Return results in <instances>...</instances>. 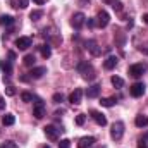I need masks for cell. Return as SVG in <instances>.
Returning <instances> with one entry per match:
<instances>
[{
    "label": "cell",
    "instance_id": "52a82bcc",
    "mask_svg": "<svg viewBox=\"0 0 148 148\" xmlns=\"http://www.w3.org/2000/svg\"><path fill=\"white\" fill-rule=\"evenodd\" d=\"M84 45H86V50H88V52H90L93 57H98V55H102V48L98 47V43H97L95 40H88Z\"/></svg>",
    "mask_w": 148,
    "mask_h": 148
},
{
    "label": "cell",
    "instance_id": "4dcf8cb0",
    "mask_svg": "<svg viewBox=\"0 0 148 148\" xmlns=\"http://www.w3.org/2000/svg\"><path fill=\"white\" fill-rule=\"evenodd\" d=\"M5 95H7V97H14V95H16V88L9 84V86L5 88Z\"/></svg>",
    "mask_w": 148,
    "mask_h": 148
},
{
    "label": "cell",
    "instance_id": "83f0119b",
    "mask_svg": "<svg viewBox=\"0 0 148 148\" xmlns=\"http://www.w3.org/2000/svg\"><path fill=\"white\" fill-rule=\"evenodd\" d=\"M33 98H35V97H33L29 91H23V93H21V100H23L24 103H29V102H33Z\"/></svg>",
    "mask_w": 148,
    "mask_h": 148
},
{
    "label": "cell",
    "instance_id": "f35d334b",
    "mask_svg": "<svg viewBox=\"0 0 148 148\" xmlns=\"http://www.w3.org/2000/svg\"><path fill=\"white\" fill-rule=\"evenodd\" d=\"M43 148H50V147H48V145H45V147H43Z\"/></svg>",
    "mask_w": 148,
    "mask_h": 148
},
{
    "label": "cell",
    "instance_id": "cb8c5ba5",
    "mask_svg": "<svg viewBox=\"0 0 148 148\" xmlns=\"http://www.w3.org/2000/svg\"><path fill=\"white\" fill-rule=\"evenodd\" d=\"M117 103V100H115V97H110V98H100V105L102 107H114Z\"/></svg>",
    "mask_w": 148,
    "mask_h": 148
},
{
    "label": "cell",
    "instance_id": "8fae6325",
    "mask_svg": "<svg viewBox=\"0 0 148 148\" xmlns=\"http://www.w3.org/2000/svg\"><path fill=\"white\" fill-rule=\"evenodd\" d=\"M129 76H133V77H140V76H143L145 74V66L143 64H133V66H129Z\"/></svg>",
    "mask_w": 148,
    "mask_h": 148
},
{
    "label": "cell",
    "instance_id": "7c38bea8",
    "mask_svg": "<svg viewBox=\"0 0 148 148\" xmlns=\"http://www.w3.org/2000/svg\"><path fill=\"white\" fill-rule=\"evenodd\" d=\"M81 100H83V90L81 88H74V91L69 95V102L73 105H79Z\"/></svg>",
    "mask_w": 148,
    "mask_h": 148
},
{
    "label": "cell",
    "instance_id": "d590c367",
    "mask_svg": "<svg viewBox=\"0 0 148 148\" xmlns=\"http://www.w3.org/2000/svg\"><path fill=\"white\" fill-rule=\"evenodd\" d=\"M86 24H88L90 28H93V26L97 24V21H95V19H88V21H86Z\"/></svg>",
    "mask_w": 148,
    "mask_h": 148
},
{
    "label": "cell",
    "instance_id": "e575fe53",
    "mask_svg": "<svg viewBox=\"0 0 148 148\" xmlns=\"http://www.w3.org/2000/svg\"><path fill=\"white\" fill-rule=\"evenodd\" d=\"M138 148H148L147 141H145V140H140V143H138Z\"/></svg>",
    "mask_w": 148,
    "mask_h": 148
},
{
    "label": "cell",
    "instance_id": "5b68a950",
    "mask_svg": "<svg viewBox=\"0 0 148 148\" xmlns=\"http://www.w3.org/2000/svg\"><path fill=\"white\" fill-rule=\"evenodd\" d=\"M84 23H86V16H84L83 12H76L73 17H71V24H73V28H76V29L83 28Z\"/></svg>",
    "mask_w": 148,
    "mask_h": 148
},
{
    "label": "cell",
    "instance_id": "74e56055",
    "mask_svg": "<svg viewBox=\"0 0 148 148\" xmlns=\"http://www.w3.org/2000/svg\"><path fill=\"white\" fill-rule=\"evenodd\" d=\"M33 2H35V3H38V5H43V2H45V0H33Z\"/></svg>",
    "mask_w": 148,
    "mask_h": 148
},
{
    "label": "cell",
    "instance_id": "8992f818",
    "mask_svg": "<svg viewBox=\"0 0 148 148\" xmlns=\"http://www.w3.org/2000/svg\"><path fill=\"white\" fill-rule=\"evenodd\" d=\"M97 24H98L100 28H107V26L110 24V16H109L107 10H100V12H98V16H97Z\"/></svg>",
    "mask_w": 148,
    "mask_h": 148
},
{
    "label": "cell",
    "instance_id": "5bb4252c",
    "mask_svg": "<svg viewBox=\"0 0 148 148\" xmlns=\"http://www.w3.org/2000/svg\"><path fill=\"white\" fill-rule=\"evenodd\" d=\"M45 74H47V67L40 66V67H33V69L29 71V77H31V79H40V77H43Z\"/></svg>",
    "mask_w": 148,
    "mask_h": 148
},
{
    "label": "cell",
    "instance_id": "f546056e",
    "mask_svg": "<svg viewBox=\"0 0 148 148\" xmlns=\"http://www.w3.org/2000/svg\"><path fill=\"white\" fill-rule=\"evenodd\" d=\"M84 122H86V115H84V114H77V115H76V124H77V126H83Z\"/></svg>",
    "mask_w": 148,
    "mask_h": 148
},
{
    "label": "cell",
    "instance_id": "9a60e30c",
    "mask_svg": "<svg viewBox=\"0 0 148 148\" xmlns=\"http://www.w3.org/2000/svg\"><path fill=\"white\" fill-rule=\"evenodd\" d=\"M100 90H102L100 84H91V86L86 90V97H88V98H97V97L100 95Z\"/></svg>",
    "mask_w": 148,
    "mask_h": 148
},
{
    "label": "cell",
    "instance_id": "f1b7e54d",
    "mask_svg": "<svg viewBox=\"0 0 148 148\" xmlns=\"http://www.w3.org/2000/svg\"><path fill=\"white\" fill-rule=\"evenodd\" d=\"M52 100H53V103H62L64 102V95L62 93H53Z\"/></svg>",
    "mask_w": 148,
    "mask_h": 148
},
{
    "label": "cell",
    "instance_id": "484cf974",
    "mask_svg": "<svg viewBox=\"0 0 148 148\" xmlns=\"http://www.w3.org/2000/svg\"><path fill=\"white\" fill-rule=\"evenodd\" d=\"M0 69H2L5 74H12V64H10V62H3V60H0Z\"/></svg>",
    "mask_w": 148,
    "mask_h": 148
},
{
    "label": "cell",
    "instance_id": "7a4b0ae2",
    "mask_svg": "<svg viewBox=\"0 0 148 148\" xmlns=\"http://www.w3.org/2000/svg\"><path fill=\"white\" fill-rule=\"evenodd\" d=\"M110 136H112V140H115V141L124 136V122H122V121H117V122L112 124Z\"/></svg>",
    "mask_w": 148,
    "mask_h": 148
},
{
    "label": "cell",
    "instance_id": "1f68e13d",
    "mask_svg": "<svg viewBox=\"0 0 148 148\" xmlns=\"http://www.w3.org/2000/svg\"><path fill=\"white\" fill-rule=\"evenodd\" d=\"M59 148H71V141H69V140H60Z\"/></svg>",
    "mask_w": 148,
    "mask_h": 148
},
{
    "label": "cell",
    "instance_id": "9c48e42d",
    "mask_svg": "<svg viewBox=\"0 0 148 148\" xmlns=\"http://www.w3.org/2000/svg\"><path fill=\"white\" fill-rule=\"evenodd\" d=\"M31 45H33V40L29 36H19L16 40V47H17L19 50H28Z\"/></svg>",
    "mask_w": 148,
    "mask_h": 148
},
{
    "label": "cell",
    "instance_id": "ac0fdd59",
    "mask_svg": "<svg viewBox=\"0 0 148 148\" xmlns=\"http://www.w3.org/2000/svg\"><path fill=\"white\" fill-rule=\"evenodd\" d=\"M134 124H136V127H147V126H148V117H147V115H143V114L136 115Z\"/></svg>",
    "mask_w": 148,
    "mask_h": 148
},
{
    "label": "cell",
    "instance_id": "836d02e7",
    "mask_svg": "<svg viewBox=\"0 0 148 148\" xmlns=\"http://www.w3.org/2000/svg\"><path fill=\"white\" fill-rule=\"evenodd\" d=\"M3 109H5V98L0 95V110H3Z\"/></svg>",
    "mask_w": 148,
    "mask_h": 148
},
{
    "label": "cell",
    "instance_id": "e0dca14e",
    "mask_svg": "<svg viewBox=\"0 0 148 148\" xmlns=\"http://www.w3.org/2000/svg\"><path fill=\"white\" fill-rule=\"evenodd\" d=\"M117 62H119V59H117V57H114V55H110V57H107V59H105L103 67H105L107 71H110V69H114V67L117 66Z\"/></svg>",
    "mask_w": 148,
    "mask_h": 148
},
{
    "label": "cell",
    "instance_id": "4316f807",
    "mask_svg": "<svg viewBox=\"0 0 148 148\" xmlns=\"http://www.w3.org/2000/svg\"><path fill=\"white\" fill-rule=\"evenodd\" d=\"M43 17V10H31L29 12V19L31 21H40Z\"/></svg>",
    "mask_w": 148,
    "mask_h": 148
},
{
    "label": "cell",
    "instance_id": "7402d4cb",
    "mask_svg": "<svg viewBox=\"0 0 148 148\" xmlns=\"http://www.w3.org/2000/svg\"><path fill=\"white\" fill-rule=\"evenodd\" d=\"M10 5L14 9H26L29 5V0H10Z\"/></svg>",
    "mask_w": 148,
    "mask_h": 148
},
{
    "label": "cell",
    "instance_id": "4fadbf2b",
    "mask_svg": "<svg viewBox=\"0 0 148 148\" xmlns=\"http://www.w3.org/2000/svg\"><path fill=\"white\" fill-rule=\"evenodd\" d=\"M95 138L93 136H83L79 141H77V148H91L93 145H95Z\"/></svg>",
    "mask_w": 148,
    "mask_h": 148
},
{
    "label": "cell",
    "instance_id": "8d00e7d4",
    "mask_svg": "<svg viewBox=\"0 0 148 148\" xmlns=\"http://www.w3.org/2000/svg\"><path fill=\"white\" fill-rule=\"evenodd\" d=\"M141 19H143V23L148 26V14H143V17H141Z\"/></svg>",
    "mask_w": 148,
    "mask_h": 148
},
{
    "label": "cell",
    "instance_id": "d6986e66",
    "mask_svg": "<svg viewBox=\"0 0 148 148\" xmlns=\"http://www.w3.org/2000/svg\"><path fill=\"white\" fill-rule=\"evenodd\" d=\"M105 3H109L115 12H122V9H124V5H122L121 0H105Z\"/></svg>",
    "mask_w": 148,
    "mask_h": 148
},
{
    "label": "cell",
    "instance_id": "ba28073f",
    "mask_svg": "<svg viewBox=\"0 0 148 148\" xmlns=\"http://www.w3.org/2000/svg\"><path fill=\"white\" fill-rule=\"evenodd\" d=\"M33 115H35L36 119H43V117H45V103H43V100H40V98H38L36 102H35Z\"/></svg>",
    "mask_w": 148,
    "mask_h": 148
},
{
    "label": "cell",
    "instance_id": "d6a6232c",
    "mask_svg": "<svg viewBox=\"0 0 148 148\" xmlns=\"http://www.w3.org/2000/svg\"><path fill=\"white\" fill-rule=\"evenodd\" d=\"M3 145H5V148H19L16 143H14V141H5Z\"/></svg>",
    "mask_w": 148,
    "mask_h": 148
},
{
    "label": "cell",
    "instance_id": "ab89813d",
    "mask_svg": "<svg viewBox=\"0 0 148 148\" xmlns=\"http://www.w3.org/2000/svg\"><path fill=\"white\" fill-rule=\"evenodd\" d=\"M0 148H5V145H2V147H0Z\"/></svg>",
    "mask_w": 148,
    "mask_h": 148
},
{
    "label": "cell",
    "instance_id": "6da1fadb",
    "mask_svg": "<svg viewBox=\"0 0 148 148\" xmlns=\"http://www.w3.org/2000/svg\"><path fill=\"white\" fill-rule=\"evenodd\" d=\"M77 71L83 74V79H88V81L95 79V69H93V66L88 64V62H79V64H77Z\"/></svg>",
    "mask_w": 148,
    "mask_h": 148
},
{
    "label": "cell",
    "instance_id": "603a6c76",
    "mask_svg": "<svg viewBox=\"0 0 148 148\" xmlns=\"http://www.w3.org/2000/svg\"><path fill=\"white\" fill-rule=\"evenodd\" d=\"M16 122V115L14 114H5L3 117H2V124L3 126H12Z\"/></svg>",
    "mask_w": 148,
    "mask_h": 148
},
{
    "label": "cell",
    "instance_id": "30bf717a",
    "mask_svg": "<svg viewBox=\"0 0 148 148\" xmlns=\"http://www.w3.org/2000/svg\"><path fill=\"white\" fill-rule=\"evenodd\" d=\"M90 115H91V119L98 124V126H107V117L102 114V112H98V110H90Z\"/></svg>",
    "mask_w": 148,
    "mask_h": 148
},
{
    "label": "cell",
    "instance_id": "ffe728a7",
    "mask_svg": "<svg viewBox=\"0 0 148 148\" xmlns=\"http://www.w3.org/2000/svg\"><path fill=\"white\" fill-rule=\"evenodd\" d=\"M38 50H40V53H41V57L43 59H48L50 55H52V48H50V45L47 43V45H40L38 47Z\"/></svg>",
    "mask_w": 148,
    "mask_h": 148
},
{
    "label": "cell",
    "instance_id": "277c9868",
    "mask_svg": "<svg viewBox=\"0 0 148 148\" xmlns=\"http://www.w3.org/2000/svg\"><path fill=\"white\" fill-rule=\"evenodd\" d=\"M129 93H131V97H134V98L143 97V95H145V84H143V83H134V84H131V86H129Z\"/></svg>",
    "mask_w": 148,
    "mask_h": 148
},
{
    "label": "cell",
    "instance_id": "2e32d148",
    "mask_svg": "<svg viewBox=\"0 0 148 148\" xmlns=\"http://www.w3.org/2000/svg\"><path fill=\"white\" fill-rule=\"evenodd\" d=\"M14 23H16V19H14L12 16H9V14L0 16V24H2V26H5V28H10Z\"/></svg>",
    "mask_w": 148,
    "mask_h": 148
},
{
    "label": "cell",
    "instance_id": "d4e9b609",
    "mask_svg": "<svg viewBox=\"0 0 148 148\" xmlns=\"http://www.w3.org/2000/svg\"><path fill=\"white\" fill-rule=\"evenodd\" d=\"M110 83H112V86H114V88H122V86H124V79H122V77H119V76H112Z\"/></svg>",
    "mask_w": 148,
    "mask_h": 148
},
{
    "label": "cell",
    "instance_id": "44dd1931",
    "mask_svg": "<svg viewBox=\"0 0 148 148\" xmlns=\"http://www.w3.org/2000/svg\"><path fill=\"white\" fill-rule=\"evenodd\" d=\"M35 62H36V59H35L33 53H28V55H24V59H23V64H24L26 67H35Z\"/></svg>",
    "mask_w": 148,
    "mask_h": 148
},
{
    "label": "cell",
    "instance_id": "3957f363",
    "mask_svg": "<svg viewBox=\"0 0 148 148\" xmlns=\"http://www.w3.org/2000/svg\"><path fill=\"white\" fill-rule=\"evenodd\" d=\"M43 131H45V134H47V138H48V140L57 141V140H59V133H60V131H64V129H57L55 126L48 124V126H45V127H43Z\"/></svg>",
    "mask_w": 148,
    "mask_h": 148
}]
</instances>
